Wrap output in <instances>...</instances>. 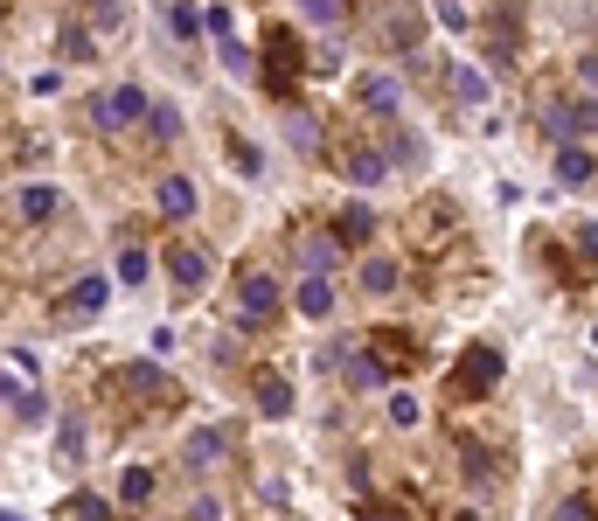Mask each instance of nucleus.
I'll use <instances>...</instances> for the list:
<instances>
[{"instance_id":"nucleus-1","label":"nucleus","mask_w":598,"mask_h":521,"mask_svg":"<svg viewBox=\"0 0 598 521\" xmlns=\"http://www.w3.org/2000/svg\"><path fill=\"white\" fill-rule=\"evenodd\" d=\"M536 126L550 132L557 146H585L598 132V98H550V105L536 112Z\"/></svg>"},{"instance_id":"nucleus-2","label":"nucleus","mask_w":598,"mask_h":521,"mask_svg":"<svg viewBox=\"0 0 598 521\" xmlns=\"http://www.w3.org/2000/svg\"><path fill=\"white\" fill-rule=\"evenodd\" d=\"M299 63H306L299 35L293 28H272V35H265V70H258L272 98H299Z\"/></svg>"},{"instance_id":"nucleus-3","label":"nucleus","mask_w":598,"mask_h":521,"mask_svg":"<svg viewBox=\"0 0 598 521\" xmlns=\"http://www.w3.org/2000/svg\"><path fill=\"white\" fill-rule=\"evenodd\" d=\"M383 376H411L418 369V341L404 334V327H369V348H362Z\"/></svg>"},{"instance_id":"nucleus-4","label":"nucleus","mask_w":598,"mask_h":521,"mask_svg":"<svg viewBox=\"0 0 598 521\" xmlns=\"http://www.w3.org/2000/svg\"><path fill=\"white\" fill-rule=\"evenodd\" d=\"M147 91L140 84H119V91H105V98H91V126L98 132H119V126H133V119H147Z\"/></svg>"},{"instance_id":"nucleus-5","label":"nucleus","mask_w":598,"mask_h":521,"mask_svg":"<svg viewBox=\"0 0 598 521\" xmlns=\"http://www.w3.org/2000/svg\"><path fill=\"white\" fill-rule=\"evenodd\" d=\"M452 390H459V396H494V390H501V348H466Z\"/></svg>"},{"instance_id":"nucleus-6","label":"nucleus","mask_w":598,"mask_h":521,"mask_svg":"<svg viewBox=\"0 0 598 521\" xmlns=\"http://www.w3.org/2000/svg\"><path fill=\"white\" fill-rule=\"evenodd\" d=\"M237 306H244V327H265V320L279 313V278H265V271H244V285H237Z\"/></svg>"},{"instance_id":"nucleus-7","label":"nucleus","mask_w":598,"mask_h":521,"mask_svg":"<svg viewBox=\"0 0 598 521\" xmlns=\"http://www.w3.org/2000/svg\"><path fill=\"white\" fill-rule=\"evenodd\" d=\"M209 271H216V258H209V244H181V251L167 258V278H174L181 292H195V285H209Z\"/></svg>"},{"instance_id":"nucleus-8","label":"nucleus","mask_w":598,"mask_h":521,"mask_svg":"<svg viewBox=\"0 0 598 521\" xmlns=\"http://www.w3.org/2000/svg\"><path fill=\"white\" fill-rule=\"evenodd\" d=\"M153 202H160V216H167V223H188V216H195V181H188V174H167Z\"/></svg>"},{"instance_id":"nucleus-9","label":"nucleus","mask_w":598,"mask_h":521,"mask_svg":"<svg viewBox=\"0 0 598 521\" xmlns=\"http://www.w3.org/2000/svg\"><path fill=\"white\" fill-rule=\"evenodd\" d=\"M223 452H230V438L209 424V431H188V445H181V466H188V473H202V466H216Z\"/></svg>"},{"instance_id":"nucleus-10","label":"nucleus","mask_w":598,"mask_h":521,"mask_svg":"<svg viewBox=\"0 0 598 521\" xmlns=\"http://www.w3.org/2000/svg\"><path fill=\"white\" fill-rule=\"evenodd\" d=\"M355 105L376 112V119H397V77H362L355 84Z\"/></svg>"},{"instance_id":"nucleus-11","label":"nucleus","mask_w":598,"mask_h":521,"mask_svg":"<svg viewBox=\"0 0 598 521\" xmlns=\"http://www.w3.org/2000/svg\"><path fill=\"white\" fill-rule=\"evenodd\" d=\"M341 174H348V181H362V188H376V181L390 174V160H383L376 146H355V153H341Z\"/></svg>"},{"instance_id":"nucleus-12","label":"nucleus","mask_w":598,"mask_h":521,"mask_svg":"<svg viewBox=\"0 0 598 521\" xmlns=\"http://www.w3.org/2000/svg\"><path fill=\"white\" fill-rule=\"evenodd\" d=\"M369 237H376V209L369 202H348L341 223H334V244H369Z\"/></svg>"},{"instance_id":"nucleus-13","label":"nucleus","mask_w":598,"mask_h":521,"mask_svg":"<svg viewBox=\"0 0 598 521\" xmlns=\"http://www.w3.org/2000/svg\"><path fill=\"white\" fill-rule=\"evenodd\" d=\"M105 299H112V278H77L70 299H63V313H105Z\"/></svg>"},{"instance_id":"nucleus-14","label":"nucleus","mask_w":598,"mask_h":521,"mask_svg":"<svg viewBox=\"0 0 598 521\" xmlns=\"http://www.w3.org/2000/svg\"><path fill=\"white\" fill-rule=\"evenodd\" d=\"M592 174H598V160L585 146H557V181H564V188H585Z\"/></svg>"},{"instance_id":"nucleus-15","label":"nucleus","mask_w":598,"mask_h":521,"mask_svg":"<svg viewBox=\"0 0 598 521\" xmlns=\"http://www.w3.org/2000/svg\"><path fill=\"white\" fill-rule=\"evenodd\" d=\"M293 306L306 313V320H327V313H334V285H327V278H299Z\"/></svg>"},{"instance_id":"nucleus-16","label":"nucleus","mask_w":598,"mask_h":521,"mask_svg":"<svg viewBox=\"0 0 598 521\" xmlns=\"http://www.w3.org/2000/svg\"><path fill=\"white\" fill-rule=\"evenodd\" d=\"M126 390L133 396H147V403H167V369H153V362H133V369H126Z\"/></svg>"},{"instance_id":"nucleus-17","label":"nucleus","mask_w":598,"mask_h":521,"mask_svg":"<svg viewBox=\"0 0 598 521\" xmlns=\"http://www.w3.org/2000/svg\"><path fill=\"white\" fill-rule=\"evenodd\" d=\"M334 258H341V244H334V237H306V244H299L306 278H327V271H334Z\"/></svg>"},{"instance_id":"nucleus-18","label":"nucleus","mask_w":598,"mask_h":521,"mask_svg":"<svg viewBox=\"0 0 598 521\" xmlns=\"http://www.w3.org/2000/svg\"><path fill=\"white\" fill-rule=\"evenodd\" d=\"M153 501V466H126L119 473V508H147Z\"/></svg>"},{"instance_id":"nucleus-19","label":"nucleus","mask_w":598,"mask_h":521,"mask_svg":"<svg viewBox=\"0 0 598 521\" xmlns=\"http://www.w3.org/2000/svg\"><path fill=\"white\" fill-rule=\"evenodd\" d=\"M14 209H21V223H49V216L63 209V195H56V188H21Z\"/></svg>"},{"instance_id":"nucleus-20","label":"nucleus","mask_w":598,"mask_h":521,"mask_svg":"<svg viewBox=\"0 0 598 521\" xmlns=\"http://www.w3.org/2000/svg\"><path fill=\"white\" fill-rule=\"evenodd\" d=\"M446 84H452V98H459V105H480V98H487V77H480L473 63H452Z\"/></svg>"},{"instance_id":"nucleus-21","label":"nucleus","mask_w":598,"mask_h":521,"mask_svg":"<svg viewBox=\"0 0 598 521\" xmlns=\"http://www.w3.org/2000/svg\"><path fill=\"white\" fill-rule=\"evenodd\" d=\"M258 410H265V417H286V410H293V383H286V376H265V383H258Z\"/></svg>"},{"instance_id":"nucleus-22","label":"nucleus","mask_w":598,"mask_h":521,"mask_svg":"<svg viewBox=\"0 0 598 521\" xmlns=\"http://www.w3.org/2000/svg\"><path fill=\"white\" fill-rule=\"evenodd\" d=\"M459 459H466V480H473V487H494V480H501V459H494V452H480V445H466Z\"/></svg>"},{"instance_id":"nucleus-23","label":"nucleus","mask_w":598,"mask_h":521,"mask_svg":"<svg viewBox=\"0 0 598 521\" xmlns=\"http://www.w3.org/2000/svg\"><path fill=\"white\" fill-rule=\"evenodd\" d=\"M147 126H153V139H160V146H174V139H181V112L153 98V105H147Z\"/></svg>"},{"instance_id":"nucleus-24","label":"nucleus","mask_w":598,"mask_h":521,"mask_svg":"<svg viewBox=\"0 0 598 521\" xmlns=\"http://www.w3.org/2000/svg\"><path fill=\"white\" fill-rule=\"evenodd\" d=\"M299 14H306L313 28H341V21H348V0H299Z\"/></svg>"},{"instance_id":"nucleus-25","label":"nucleus","mask_w":598,"mask_h":521,"mask_svg":"<svg viewBox=\"0 0 598 521\" xmlns=\"http://www.w3.org/2000/svg\"><path fill=\"white\" fill-rule=\"evenodd\" d=\"M167 28H174L181 42H195V35H202V7H188V0H174V7H167Z\"/></svg>"},{"instance_id":"nucleus-26","label":"nucleus","mask_w":598,"mask_h":521,"mask_svg":"<svg viewBox=\"0 0 598 521\" xmlns=\"http://www.w3.org/2000/svg\"><path fill=\"white\" fill-rule=\"evenodd\" d=\"M147 271H153V258L140 251V244H126V251H119V285H140Z\"/></svg>"},{"instance_id":"nucleus-27","label":"nucleus","mask_w":598,"mask_h":521,"mask_svg":"<svg viewBox=\"0 0 598 521\" xmlns=\"http://www.w3.org/2000/svg\"><path fill=\"white\" fill-rule=\"evenodd\" d=\"M348 383H355V390H383L390 376H383V369H376L369 355H348Z\"/></svg>"},{"instance_id":"nucleus-28","label":"nucleus","mask_w":598,"mask_h":521,"mask_svg":"<svg viewBox=\"0 0 598 521\" xmlns=\"http://www.w3.org/2000/svg\"><path fill=\"white\" fill-rule=\"evenodd\" d=\"M362 285H369V292H397V264L369 258V264H362Z\"/></svg>"},{"instance_id":"nucleus-29","label":"nucleus","mask_w":598,"mask_h":521,"mask_svg":"<svg viewBox=\"0 0 598 521\" xmlns=\"http://www.w3.org/2000/svg\"><path fill=\"white\" fill-rule=\"evenodd\" d=\"M230 167H237V174H258V167H265V153H258L251 139H237V132H230Z\"/></svg>"},{"instance_id":"nucleus-30","label":"nucleus","mask_w":598,"mask_h":521,"mask_svg":"<svg viewBox=\"0 0 598 521\" xmlns=\"http://www.w3.org/2000/svg\"><path fill=\"white\" fill-rule=\"evenodd\" d=\"M418 417H425V410H418V396H411V390L390 396V424H418Z\"/></svg>"},{"instance_id":"nucleus-31","label":"nucleus","mask_w":598,"mask_h":521,"mask_svg":"<svg viewBox=\"0 0 598 521\" xmlns=\"http://www.w3.org/2000/svg\"><path fill=\"white\" fill-rule=\"evenodd\" d=\"M70 521H112V508L91 501V494H77V501H70Z\"/></svg>"},{"instance_id":"nucleus-32","label":"nucleus","mask_w":598,"mask_h":521,"mask_svg":"<svg viewBox=\"0 0 598 521\" xmlns=\"http://www.w3.org/2000/svg\"><path fill=\"white\" fill-rule=\"evenodd\" d=\"M63 56H70V63H77V56H91V35H84V28H77V21H70V28H63Z\"/></svg>"},{"instance_id":"nucleus-33","label":"nucleus","mask_w":598,"mask_h":521,"mask_svg":"<svg viewBox=\"0 0 598 521\" xmlns=\"http://www.w3.org/2000/svg\"><path fill=\"white\" fill-rule=\"evenodd\" d=\"M557 521H598V515H592V501H585V494H571V501L557 508Z\"/></svg>"},{"instance_id":"nucleus-34","label":"nucleus","mask_w":598,"mask_h":521,"mask_svg":"<svg viewBox=\"0 0 598 521\" xmlns=\"http://www.w3.org/2000/svg\"><path fill=\"white\" fill-rule=\"evenodd\" d=\"M223 70H237V77H251V56H244V42H223Z\"/></svg>"},{"instance_id":"nucleus-35","label":"nucleus","mask_w":598,"mask_h":521,"mask_svg":"<svg viewBox=\"0 0 598 521\" xmlns=\"http://www.w3.org/2000/svg\"><path fill=\"white\" fill-rule=\"evenodd\" d=\"M439 21H446V28H466L473 14H466V0H439Z\"/></svg>"},{"instance_id":"nucleus-36","label":"nucleus","mask_w":598,"mask_h":521,"mask_svg":"<svg viewBox=\"0 0 598 521\" xmlns=\"http://www.w3.org/2000/svg\"><path fill=\"white\" fill-rule=\"evenodd\" d=\"M397 160H425V139L418 132H397Z\"/></svg>"},{"instance_id":"nucleus-37","label":"nucleus","mask_w":598,"mask_h":521,"mask_svg":"<svg viewBox=\"0 0 598 521\" xmlns=\"http://www.w3.org/2000/svg\"><path fill=\"white\" fill-rule=\"evenodd\" d=\"M293 146H306V153H313V146H320V126H313V119H293Z\"/></svg>"},{"instance_id":"nucleus-38","label":"nucleus","mask_w":598,"mask_h":521,"mask_svg":"<svg viewBox=\"0 0 598 521\" xmlns=\"http://www.w3.org/2000/svg\"><path fill=\"white\" fill-rule=\"evenodd\" d=\"M21 417H28V424H42V417H49V403H42V390H28V396H21Z\"/></svg>"},{"instance_id":"nucleus-39","label":"nucleus","mask_w":598,"mask_h":521,"mask_svg":"<svg viewBox=\"0 0 598 521\" xmlns=\"http://www.w3.org/2000/svg\"><path fill=\"white\" fill-rule=\"evenodd\" d=\"M188 521H223V508H216L209 494H195V508H188Z\"/></svg>"},{"instance_id":"nucleus-40","label":"nucleus","mask_w":598,"mask_h":521,"mask_svg":"<svg viewBox=\"0 0 598 521\" xmlns=\"http://www.w3.org/2000/svg\"><path fill=\"white\" fill-rule=\"evenodd\" d=\"M578 251H585V258H598V223H585V230H578Z\"/></svg>"},{"instance_id":"nucleus-41","label":"nucleus","mask_w":598,"mask_h":521,"mask_svg":"<svg viewBox=\"0 0 598 521\" xmlns=\"http://www.w3.org/2000/svg\"><path fill=\"white\" fill-rule=\"evenodd\" d=\"M362 521H404L397 508H362Z\"/></svg>"},{"instance_id":"nucleus-42","label":"nucleus","mask_w":598,"mask_h":521,"mask_svg":"<svg viewBox=\"0 0 598 521\" xmlns=\"http://www.w3.org/2000/svg\"><path fill=\"white\" fill-rule=\"evenodd\" d=\"M578 70H585V84H598V56H585V63H578Z\"/></svg>"},{"instance_id":"nucleus-43","label":"nucleus","mask_w":598,"mask_h":521,"mask_svg":"<svg viewBox=\"0 0 598 521\" xmlns=\"http://www.w3.org/2000/svg\"><path fill=\"white\" fill-rule=\"evenodd\" d=\"M0 396H14V383H7V376H0Z\"/></svg>"},{"instance_id":"nucleus-44","label":"nucleus","mask_w":598,"mask_h":521,"mask_svg":"<svg viewBox=\"0 0 598 521\" xmlns=\"http://www.w3.org/2000/svg\"><path fill=\"white\" fill-rule=\"evenodd\" d=\"M0 521H21V515H7V508H0Z\"/></svg>"},{"instance_id":"nucleus-45","label":"nucleus","mask_w":598,"mask_h":521,"mask_svg":"<svg viewBox=\"0 0 598 521\" xmlns=\"http://www.w3.org/2000/svg\"><path fill=\"white\" fill-rule=\"evenodd\" d=\"M98 7H119V0H98Z\"/></svg>"}]
</instances>
